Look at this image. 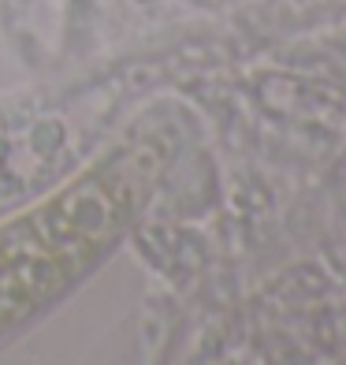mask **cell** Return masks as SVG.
Returning <instances> with one entry per match:
<instances>
[{
  "instance_id": "obj_1",
  "label": "cell",
  "mask_w": 346,
  "mask_h": 365,
  "mask_svg": "<svg viewBox=\"0 0 346 365\" xmlns=\"http://www.w3.org/2000/svg\"><path fill=\"white\" fill-rule=\"evenodd\" d=\"M138 194V160L120 153L0 224V331L75 284L115 242Z\"/></svg>"
}]
</instances>
